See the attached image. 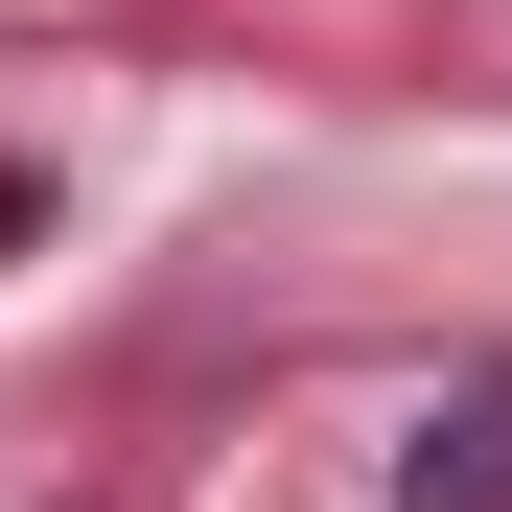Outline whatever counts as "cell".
Listing matches in <instances>:
<instances>
[{
    "label": "cell",
    "instance_id": "1",
    "mask_svg": "<svg viewBox=\"0 0 512 512\" xmlns=\"http://www.w3.org/2000/svg\"><path fill=\"white\" fill-rule=\"evenodd\" d=\"M396 512H512V396H443L396 443Z\"/></svg>",
    "mask_w": 512,
    "mask_h": 512
}]
</instances>
